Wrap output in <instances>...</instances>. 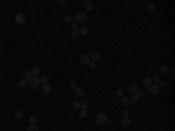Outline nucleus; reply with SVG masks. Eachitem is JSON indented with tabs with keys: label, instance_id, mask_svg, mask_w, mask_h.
<instances>
[{
	"label": "nucleus",
	"instance_id": "f257e3e1",
	"mask_svg": "<svg viewBox=\"0 0 175 131\" xmlns=\"http://www.w3.org/2000/svg\"><path fill=\"white\" fill-rule=\"evenodd\" d=\"M74 19H75L76 22H84L86 20V14L84 12H77L75 14V18Z\"/></svg>",
	"mask_w": 175,
	"mask_h": 131
},
{
	"label": "nucleus",
	"instance_id": "f03ea898",
	"mask_svg": "<svg viewBox=\"0 0 175 131\" xmlns=\"http://www.w3.org/2000/svg\"><path fill=\"white\" fill-rule=\"evenodd\" d=\"M96 122L98 123V124H104L107 122V117H106V115H105L104 112H99V114H97L96 115Z\"/></svg>",
	"mask_w": 175,
	"mask_h": 131
},
{
	"label": "nucleus",
	"instance_id": "7ed1b4c3",
	"mask_svg": "<svg viewBox=\"0 0 175 131\" xmlns=\"http://www.w3.org/2000/svg\"><path fill=\"white\" fill-rule=\"evenodd\" d=\"M160 90H161V88H160L158 84H152V86L149 87V93H151L152 95H159V94H160Z\"/></svg>",
	"mask_w": 175,
	"mask_h": 131
},
{
	"label": "nucleus",
	"instance_id": "20e7f679",
	"mask_svg": "<svg viewBox=\"0 0 175 131\" xmlns=\"http://www.w3.org/2000/svg\"><path fill=\"white\" fill-rule=\"evenodd\" d=\"M90 62H91V60H90L89 55H81V57H79V63L82 66H89Z\"/></svg>",
	"mask_w": 175,
	"mask_h": 131
},
{
	"label": "nucleus",
	"instance_id": "39448f33",
	"mask_svg": "<svg viewBox=\"0 0 175 131\" xmlns=\"http://www.w3.org/2000/svg\"><path fill=\"white\" fill-rule=\"evenodd\" d=\"M89 57H90V60L92 62H96V61H98L101 59V54L98 52H90L89 53Z\"/></svg>",
	"mask_w": 175,
	"mask_h": 131
},
{
	"label": "nucleus",
	"instance_id": "423d86ee",
	"mask_svg": "<svg viewBox=\"0 0 175 131\" xmlns=\"http://www.w3.org/2000/svg\"><path fill=\"white\" fill-rule=\"evenodd\" d=\"M15 22H16L18 25H23V24L26 22V16H25L23 14L19 13V14L15 16Z\"/></svg>",
	"mask_w": 175,
	"mask_h": 131
},
{
	"label": "nucleus",
	"instance_id": "0eeeda50",
	"mask_svg": "<svg viewBox=\"0 0 175 131\" xmlns=\"http://www.w3.org/2000/svg\"><path fill=\"white\" fill-rule=\"evenodd\" d=\"M142 84H144L145 87L149 88V87L153 84V78H152V77H149V76L144 77V78H142Z\"/></svg>",
	"mask_w": 175,
	"mask_h": 131
},
{
	"label": "nucleus",
	"instance_id": "6e6552de",
	"mask_svg": "<svg viewBox=\"0 0 175 131\" xmlns=\"http://www.w3.org/2000/svg\"><path fill=\"white\" fill-rule=\"evenodd\" d=\"M29 83H31V86H32V88H36L39 84H40V78L37 77V76H33L32 78H31V81H29Z\"/></svg>",
	"mask_w": 175,
	"mask_h": 131
},
{
	"label": "nucleus",
	"instance_id": "1a4fd4ad",
	"mask_svg": "<svg viewBox=\"0 0 175 131\" xmlns=\"http://www.w3.org/2000/svg\"><path fill=\"white\" fill-rule=\"evenodd\" d=\"M120 103L124 105V106H128L130 104H131V101H130V98L126 97V96H123V97H120Z\"/></svg>",
	"mask_w": 175,
	"mask_h": 131
},
{
	"label": "nucleus",
	"instance_id": "9d476101",
	"mask_svg": "<svg viewBox=\"0 0 175 131\" xmlns=\"http://www.w3.org/2000/svg\"><path fill=\"white\" fill-rule=\"evenodd\" d=\"M89 108H90V101L89 99H84L83 102H81V109L88 110Z\"/></svg>",
	"mask_w": 175,
	"mask_h": 131
},
{
	"label": "nucleus",
	"instance_id": "9b49d317",
	"mask_svg": "<svg viewBox=\"0 0 175 131\" xmlns=\"http://www.w3.org/2000/svg\"><path fill=\"white\" fill-rule=\"evenodd\" d=\"M131 125V119L128 118V117H124L123 119H121V127L123 128H127V127H130Z\"/></svg>",
	"mask_w": 175,
	"mask_h": 131
},
{
	"label": "nucleus",
	"instance_id": "f8f14e48",
	"mask_svg": "<svg viewBox=\"0 0 175 131\" xmlns=\"http://www.w3.org/2000/svg\"><path fill=\"white\" fill-rule=\"evenodd\" d=\"M23 75H25V81H26V82L31 81V78L33 77V75H32V71H31V70H25V71H23Z\"/></svg>",
	"mask_w": 175,
	"mask_h": 131
},
{
	"label": "nucleus",
	"instance_id": "ddd939ff",
	"mask_svg": "<svg viewBox=\"0 0 175 131\" xmlns=\"http://www.w3.org/2000/svg\"><path fill=\"white\" fill-rule=\"evenodd\" d=\"M75 93H76V95H77L78 97H83V96L85 95L84 89H82V88H76V89H75Z\"/></svg>",
	"mask_w": 175,
	"mask_h": 131
},
{
	"label": "nucleus",
	"instance_id": "4468645a",
	"mask_svg": "<svg viewBox=\"0 0 175 131\" xmlns=\"http://www.w3.org/2000/svg\"><path fill=\"white\" fill-rule=\"evenodd\" d=\"M159 71H160V74H162V75L167 74V73H168V66H166V65L161 66V67L159 68Z\"/></svg>",
	"mask_w": 175,
	"mask_h": 131
},
{
	"label": "nucleus",
	"instance_id": "2eb2a0df",
	"mask_svg": "<svg viewBox=\"0 0 175 131\" xmlns=\"http://www.w3.org/2000/svg\"><path fill=\"white\" fill-rule=\"evenodd\" d=\"M42 90H43V93L44 94H49L50 93V90H51V87H50V84H43V87H42Z\"/></svg>",
	"mask_w": 175,
	"mask_h": 131
},
{
	"label": "nucleus",
	"instance_id": "dca6fc26",
	"mask_svg": "<svg viewBox=\"0 0 175 131\" xmlns=\"http://www.w3.org/2000/svg\"><path fill=\"white\" fill-rule=\"evenodd\" d=\"M130 91H131V94H136L137 91H138V86L137 84H134V83H132L131 86H130Z\"/></svg>",
	"mask_w": 175,
	"mask_h": 131
},
{
	"label": "nucleus",
	"instance_id": "f3484780",
	"mask_svg": "<svg viewBox=\"0 0 175 131\" xmlns=\"http://www.w3.org/2000/svg\"><path fill=\"white\" fill-rule=\"evenodd\" d=\"M40 73H41V69H40L37 66H35L34 68L32 69V75H33V76H37Z\"/></svg>",
	"mask_w": 175,
	"mask_h": 131
},
{
	"label": "nucleus",
	"instance_id": "a211bd4d",
	"mask_svg": "<svg viewBox=\"0 0 175 131\" xmlns=\"http://www.w3.org/2000/svg\"><path fill=\"white\" fill-rule=\"evenodd\" d=\"M72 109L74 110H81V102H77V101H75V102H72Z\"/></svg>",
	"mask_w": 175,
	"mask_h": 131
},
{
	"label": "nucleus",
	"instance_id": "6ab92c4d",
	"mask_svg": "<svg viewBox=\"0 0 175 131\" xmlns=\"http://www.w3.org/2000/svg\"><path fill=\"white\" fill-rule=\"evenodd\" d=\"M146 7H147V9L151 11V12H153V11L155 9V5H154L153 2H147V4H146Z\"/></svg>",
	"mask_w": 175,
	"mask_h": 131
},
{
	"label": "nucleus",
	"instance_id": "aec40b11",
	"mask_svg": "<svg viewBox=\"0 0 175 131\" xmlns=\"http://www.w3.org/2000/svg\"><path fill=\"white\" fill-rule=\"evenodd\" d=\"M78 33L81 34V35H83V36H85V35H88V33H89V31H88V28H85V27H82L79 31H78Z\"/></svg>",
	"mask_w": 175,
	"mask_h": 131
},
{
	"label": "nucleus",
	"instance_id": "412c9836",
	"mask_svg": "<svg viewBox=\"0 0 175 131\" xmlns=\"http://www.w3.org/2000/svg\"><path fill=\"white\" fill-rule=\"evenodd\" d=\"M86 115H88V112H86V110H78V116L81 117V118H84V117H86Z\"/></svg>",
	"mask_w": 175,
	"mask_h": 131
},
{
	"label": "nucleus",
	"instance_id": "4be33fe9",
	"mask_svg": "<svg viewBox=\"0 0 175 131\" xmlns=\"http://www.w3.org/2000/svg\"><path fill=\"white\" fill-rule=\"evenodd\" d=\"M14 116H15V118H18V119H21V118L23 117V114H22L20 110H16V111L14 112Z\"/></svg>",
	"mask_w": 175,
	"mask_h": 131
},
{
	"label": "nucleus",
	"instance_id": "5701e85b",
	"mask_svg": "<svg viewBox=\"0 0 175 131\" xmlns=\"http://www.w3.org/2000/svg\"><path fill=\"white\" fill-rule=\"evenodd\" d=\"M27 131H39V128H37L35 124H31V125L27 128Z\"/></svg>",
	"mask_w": 175,
	"mask_h": 131
},
{
	"label": "nucleus",
	"instance_id": "b1692460",
	"mask_svg": "<svg viewBox=\"0 0 175 131\" xmlns=\"http://www.w3.org/2000/svg\"><path fill=\"white\" fill-rule=\"evenodd\" d=\"M78 36H79V33H78L77 29H75V31L71 32V37H72V39H77Z\"/></svg>",
	"mask_w": 175,
	"mask_h": 131
},
{
	"label": "nucleus",
	"instance_id": "393cba45",
	"mask_svg": "<svg viewBox=\"0 0 175 131\" xmlns=\"http://www.w3.org/2000/svg\"><path fill=\"white\" fill-rule=\"evenodd\" d=\"M40 83L47 84V83H48V77H47V76H42V77L40 78Z\"/></svg>",
	"mask_w": 175,
	"mask_h": 131
},
{
	"label": "nucleus",
	"instance_id": "a878e982",
	"mask_svg": "<svg viewBox=\"0 0 175 131\" xmlns=\"http://www.w3.org/2000/svg\"><path fill=\"white\" fill-rule=\"evenodd\" d=\"M154 82H155V84H159L160 82H161V76L160 75H155L154 76V80H153Z\"/></svg>",
	"mask_w": 175,
	"mask_h": 131
},
{
	"label": "nucleus",
	"instance_id": "bb28decb",
	"mask_svg": "<svg viewBox=\"0 0 175 131\" xmlns=\"http://www.w3.org/2000/svg\"><path fill=\"white\" fill-rule=\"evenodd\" d=\"M123 95H124L123 89H118V90L116 91V96H117V97H123Z\"/></svg>",
	"mask_w": 175,
	"mask_h": 131
},
{
	"label": "nucleus",
	"instance_id": "cd10ccee",
	"mask_svg": "<svg viewBox=\"0 0 175 131\" xmlns=\"http://www.w3.org/2000/svg\"><path fill=\"white\" fill-rule=\"evenodd\" d=\"M64 20H66V22H72V20H74V16H71V15H66Z\"/></svg>",
	"mask_w": 175,
	"mask_h": 131
},
{
	"label": "nucleus",
	"instance_id": "c85d7f7f",
	"mask_svg": "<svg viewBox=\"0 0 175 131\" xmlns=\"http://www.w3.org/2000/svg\"><path fill=\"white\" fill-rule=\"evenodd\" d=\"M123 115H124V117H128V115H130V110H128L127 108H125V109L123 110Z\"/></svg>",
	"mask_w": 175,
	"mask_h": 131
},
{
	"label": "nucleus",
	"instance_id": "c756f323",
	"mask_svg": "<svg viewBox=\"0 0 175 131\" xmlns=\"http://www.w3.org/2000/svg\"><path fill=\"white\" fill-rule=\"evenodd\" d=\"M131 99H132V102H133V103H137V102L139 101V97H138L136 94H133V95H132V97H131Z\"/></svg>",
	"mask_w": 175,
	"mask_h": 131
},
{
	"label": "nucleus",
	"instance_id": "7c9ffc66",
	"mask_svg": "<svg viewBox=\"0 0 175 131\" xmlns=\"http://www.w3.org/2000/svg\"><path fill=\"white\" fill-rule=\"evenodd\" d=\"M36 122H37V119H36L35 116H32V117L29 118V123H31V124H35Z\"/></svg>",
	"mask_w": 175,
	"mask_h": 131
},
{
	"label": "nucleus",
	"instance_id": "2f4dec72",
	"mask_svg": "<svg viewBox=\"0 0 175 131\" xmlns=\"http://www.w3.org/2000/svg\"><path fill=\"white\" fill-rule=\"evenodd\" d=\"M92 8H93V6H92L91 4H86V5H85V9H86V11H92Z\"/></svg>",
	"mask_w": 175,
	"mask_h": 131
},
{
	"label": "nucleus",
	"instance_id": "473e14b6",
	"mask_svg": "<svg viewBox=\"0 0 175 131\" xmlns=\"http://www.w3.org/2000/svg\"><path fill=\"white\" fill-rule=\"evenodd\" d=\"M58 4H60V5H62V6H67L68 1H67V0H66V1H64V0H58Z\"/></svg>",
	"mask_w": 175,
	"mask_h": 131
},
{
	"label": "nucleus",
	"instance_id": "72a5a7b5",
	"mask_svg": "<svg viewBox=\"0 0 175 131\" xmlns=\"http://www.w3.org/2000/svg\"><path fill=\"white\" fill-rule=\"evenodd\" d=\"M70 86H71L72 88H75V89L77 88V83H76L75 81H70Z\"/></svg>",
	"mask_w": 175,
	"mask_h": 131
},
{
	"label": "nucleus",
	"instance_id": "f704fd0d",
	"mask_svg": "<svg viewBox=\"0 0 175 131\" xmlns=\"http://www.w3.org/2000/svg\"><path fill=\"white\" fill-rule=\"evenodd\" d=\"M71 28H72V31H75L77 28V22H71Z\"/></svg>",
	"mask_w": 175,
	"mask_h": 131
},
{
	"label": "nucleus",
	"instance_id": "c9c22d12",
	"mask_svg": "<svg viewBox=\"0 0 175 131\" xmlns=\"http://www.w3.org/2000/svg\"><path fill=\"white\" fill-rule=\"evenodd\" d=\"M26 84H27V82H26L25 80H22V81L20 82V87H21V88H23V87H26Z\"/></svg>",
	"mask_w": 175,
	"mask_h": 131
},
{
	"label": "nucleus",
	"instance_id": "e433bc0d",
	"mask_svg": "<svg viewBox=\"0 0 175 131\" xmlns=\"http://www.w3.org/2000/svg\"><path fill=\"white\" fill-rule=\"evenodd\" d=\"M89 67H90V69H95V67H96V63L91 61V62L89 63Z\"/></svg>",
	"mask_w": 175,
	"mask_h": 131
},
{
	"label": "nucleus",
	"instance_id": "4c0bfd02",
	"mask_svg": "<svg viewBox=\"0 0 175 131\" xmlns=\"http://www.w3.org/2000/svg\"><path fill=\"white\" fill-rule=\"evenodd\" d=\"M136 95H137V96H138V97H141V96H142V91H140L139 89H138V91H137V93H136Z\"/></svg>",
	"mask_w": 175,
	"mask_h": 131
},
{
	"label": "nucleus",
	"instance_id": "58836bf2",
	"mask_svg": "<svg viewBox=\"0 0 175 131\" xmlns=\"http://www.w3.org/2000/svg\"><path fill=\"white\" fill-rule=\"evenodd\" d=\"M86 4H91V1H90V0H84V1L82 2V5H86Z\"/></svg>",
	"mask_w": 175,
	"mask_h": 131
},
{
	"label": "nucleus",
	"instance_id": "ea45409f",
	"mask_svg": "<svg viewBox=\"0 0 175 131\" xmlns=\"http://www.w3.org/2000/svg\"><path fill=\"white\" fill-rule=\"evenodd\" d=\"M112 101H113V102H118V101H119V97H117V96H113V97H112Z\"/></svg>",
	"mask_w": 175,
	"mask_h": 131
},
{
	"label": "nucleus",
	"instance_id": "a19ab883",
	"mask_svg": "<svg viewBox=\"0 0 175 131\" xmlns=\"http://www.w3.org/2000/svg\"><path fill=\"white\" fill-rule=\"evenodd\" d=\"M158 86H159V87L161 88V87H165V86H166V83H165V82H160V83H159Z\"/></svg>",
	"mask_w": 175,
	"mask_h": 131
},
{
	"label": "nucleus",
	"instance_id": "79ce46f5",
	"mask_svg": "<svg viewBox=\"0 0 175 131\" xmlns=\"http://www.w3.org/2000/svg\"><path fill=\"white\" fill-rule=\"evenodd\" d=\"M112 131H117V130H112Z\"/></svg>",
	"mask_w": 175,
	"mask_h": 131
}]
</instances>
